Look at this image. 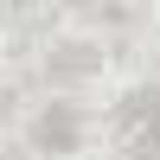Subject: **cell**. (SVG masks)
<instances>
[{
    "instance_id": "cell-1",
    "label": "cell",
    "mask_w": 160,
    "mask_h": 160,
    "mask_svg": "<svg viewBox=\"0 0 160 160\" xmlns=\"http://www.w3.org/2000/svg\"><path fill=\"white\" fill-rule=\"evenodd\" d=\"M122 135H128V160H160V90H141L122 109Z\"/></svg>"
},
{
    "instance_id": "cell-2",
    "label": "cell",
    "mask_w": 160,
    "mask_h": 160,
    "mask_svg": "<svg viewBox=\"0 0 160 160\" xmlns=\"http://www.w3.org/2000/svg\"><path fill=\"white\" fill-rule=\"evenodd\" d=\"M32 141H38L45 154H71V148H77V115H71V109H45V115L32 122Z\"/></svg>"
}]
</instances>
